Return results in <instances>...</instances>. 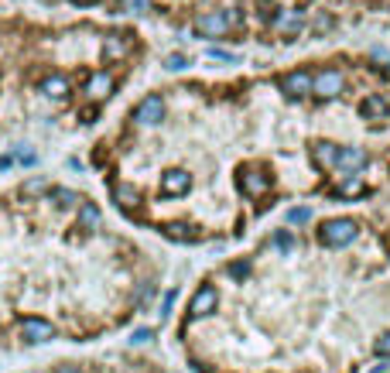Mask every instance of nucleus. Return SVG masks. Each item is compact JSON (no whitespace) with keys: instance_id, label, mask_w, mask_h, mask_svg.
Listing matches in <instances>:
<instances>
[{"instance_id":"nucleus-5","label":"nucleus","mask_w":390,"mask_h":373,"mask_svg":"<svg viewBox=\"0 0 390 373\" xmlns=\"http://www.w3.org/2000/svg\"><path fill=\"white\" fill-rule=\"evenodd\" d=\"M134 120L141 123V127H154V123H161L165 120V99L158 93L144 96L141 103H137V110H134Z\"/></svg>"},{"instance_id":"nucleus-11","label":"nucleus","mask_w":390,"mask_h":373,"mask_svg":"<svg viewBox=\"0 0 390 373\" xmlns=\"http://www.w3.org/2000/svg\"><path fill=\"white\" fill-rule=\"evenodd\" d=\"M360 113H363L367 120H387L390 103L384 99V96H367V99L360 103Z\"/></svg>"},{"instance_id":"nucleus-28","label":"nucleus","mask_w":390,"mask_h":373,"mask_svg":"<svg viewBox=\"0 0 390 373\" xmlns=\"http://www.w3.org/2000/svg\"><path fill=\"white\" fill-rule=\"evenodd\" d=\"M172 301H175V291H168V294H165V305H161V315H168V308H172Z\"/></svg>"},{"instance_id":"nucleus-12","label":"nucleus","mask_w":390,"mask_h":373,"mask_svg":"<svg viewBox=\"0 0 390 373\" xmlns=\"http://www.w3.org/2000/svg\"><path fill=\"white\" fill-rule=\"evenodd\" d=\"M113 86H116V83H113L110 72H93L90 83H86V93L93 96V99H106V96L113 93Z\"/></svg>"},{"instance_id":"nucleus-7","label":"nucleus","mask_w":390,"mask_h":373,"mask_svg":"<svg viewBox=\"0 0 390 373\" xmlns=\"http://www.w3.org/2000/svg\"><path fill=\"white\" fill-rule=\"evenodd\" d=\"M216 305H219V291H216L212 284H202V288L195 291L192 305H189V315H192V319H202V315L216 312Z\"/></svg>"},{"instance_id":"nucleus-32","label":"nucleus","mask_w":390,"mask_h":373,"mask_svg":"<svg viewBox=\"0 0 390 373\" xmlns=\"http://www.w3.org/2000/svg\"><path fill=\"white\" fill-rule=\"evenodd\" d=\"M72 3H79V7H90V3H96V0H72Z\"/></svg>"},{"instance_id":"nucleus-10","label":"nucleus","mask_w":390,"mask_h":373,"mask_svg":"<svg viewBox=\"0 0 390 373\" xmlns=\"http://www.w3.org/2000/svg\"><path fill=\"white\" fill-rule=\"evenodd\" d=\"M113 202H116L123 212H137V209H141V192L134 185H116L113 188Z\"/></svg>"},{"instance_id":"nucleus-15","label":"nucleus","mask_w":390,"mask_h":373,"mask_svg":"<svg viewBox=\"0 0 390 373\" xmlns=\"http://www.w3.org/2000/svg\"><path fill=\"white\" fill-rule=\"evenodd\" d=\"M165 236L168 240H178V243H195L198 240V230L189 226V223H168L165 226Z\"/></svg>"},{"instance_id":"nucleus-2","label":"nucleus","mask_w":390,"mask_h":373,"mask_svg":"<svg viewBox=\"0 0 390 373\" xmlns=\"http://www.w3.org/2000/svg\"><path fill=\"white\" fill-rule=\"evenodd\" d=\"M318 236H322L325 247H346V243H353V240L360 236V226H356L353 219H329V223L318 230Z\"/></svg>"},{"instance_id":"nucleus-6","label":"nucleus","mask_w":390,"mask_h":373,"mask_svg":"<svg viewBox=\"0 0 390 373\" xmlns=\"http://www.w3.org/2000/svg\"><path fill=\"white\" fill-rule=\"evenodd\" d=\"M311 72L308 69H294V72H288V76H281V93L291 96V99H301V96L311 93Z\"/></svg>"},{"instance_id":"nucleus-1","label":"nucleus","mask_w":390,"mask_h":373,"mask_svg":"<svg viewBox=\"0 0 390 373\" xmlns=\"http://www.w3.org/2000/svg\"><path fill=\"white\" fill-rule=\"evenodd\" d=\"M236 24H240V14L236 10H209V14H198L195 17V31L202 38H223Z\"/></svg>"},{"instance_id":"nucleus-4","label":"nucleus","mask_w":390,"mask_h":373,"mask_svg":"<svg viewBox=\"0 0 390 373\" xmlns=\"http://www.w3.org/2000/svg\"><path fill=\"white\" fill-rule=\"evenodd\" d=\"M21 336H24V343L41 346V343H52V339H55V325L45 322V319H38V315H28V319L21 322Z\"/></svg>"},{"instance_id":"nucleus-26","label":"nucleus","mask_w":390,"mask_h":373,"mask_svg":"<svg viewBox=\"0 0 390 373\" xmlns=\"http://www.w3.org/2000/svg\"><path fill=\"white\" fill-rule=\"evenodd\" d=\"M308 216H311V209H291L288 212V223H305Z\"/></svg>"},{"instance_id":"nucleus-13","label":"nucleus","mask_w":390,"mask_h":373,"mask_svg":"<svg viewBox=\"0 0 390 373\" xmlns=\"http://www.w3.org/2000/svg\"><path fill=\"white\" fill-rule=\"evenodd\" d=\"M311 158H315V165H318V168H336L339 148H336V144H329V141H318V144H311Z\"/></svg>"},{"instance_id":"nucleus-8","label":"nucleus","mask_w":390,"mask_h":373,"mask_svg":"<svg viewBox=\"0 0 390 373\" xmlns=\"http://www.w3.org/2000/svg\"><path fill=\"white\" fill-rule=\"evenodd\" d=\"M189 188H192V175L182 172V168H172V172L161 175V192L165 195H185Z\"/></svg>"},{"instance_id":"nucleus-30","label":"nucleus","mask_w":390,"mask_h":373,"mask_svg":"<svg viewBox=\"0 0 390 373\" xmlns=\"http://www.w3.org/2000/svg\"><path fill=\"white\" fill-rule=\"evenodd\" d=\"M229 274H233V278H243V274H247V264H236V268H233Z\"/></svg>"},{"instance_id":"nucleus-29","label":"nucleus","mask_w":390,"mask_h":373,"mask_svg":"<svg viewBox=\"0 0 390 373\" xmlns=\"http://www.w3.org/2000/svg\"><path fill=\"white\" fill-rule=\"evenodd\" d=\"M41 188H45V182H28V185H24V192L31 195V192H41Z\"/></svg>"},{"instance_id":"nucleus-19","label":"nucleus","mask_w":390,"mask_h":373,"mask_svg":"<svg viewBox=\"0 0 390 373\" xmlns=\"http://www.w3.org/2000/svg\"><path fill=\"white\" fill-rule=\"evenodd\" d=\"M127 45H130V41H127V34H113V38L106 41V55H110V59H116V55H123V52H127Z\"/></svg>"},{"instance_id":"nucleus-22","label":"nucleus","mask_w":390,"mask_h":373,"mask_svg":"<svg viewBox=\"0 0 390 373\" xmlns=\"http://www.w3.org/2000/svg\"><path fill=\"white\" fill-rule=\"evenodd\" d=\"M52 199H59V205H72V202H79L76 192H69V188H52Z\"/></svg>"},{"instance_id":"nucleus-9","label":"nucleus","mask_w":390,"mask_h":373,"mask_svg":"<svg viewBox=\"0 0 390 373\" xmlns=\"http://www.w3.org/2000/svg\"><path fill=\"white\" fill-rule=\"evenodd\" d=\"M363 165H367V154L360 148H339V158H336L339 172H360Z\"/></svg>"},{"instance_id":"nucleus-27","label":"nucleus","mask_w":390,"mask_h":373,"mask_svg":"<svg viewBox=\"0 0 390 373\" xmlns=\"http://www.w3.org/2000/svg\"><path fill=\"white\" fill-rule=\"evenodd\" d=\"M274 243H278L281 250H291V233H278V236H274Z\"/></svg>"},{"instance_id":"nucleus-23","label":"nucleus","mask_w":390,"mask_h":373,"mask_svg":"<svg viewBox=\"0 0 390 373\" xmlns=\"http://www.w3.org/2000/svg\"><path fill=\"white\" fill-rule=\"evenodd\" d=\"M165 65H168L172 72H182V69L189 65V59H185V55H168V59H165Z\"/></svg>"},{"instance_id":"nucleus-14","label":"nucleus","mask_w":390,"mask_h":373,"mask_svg":"<svg viewBox=\"0 0 390 373\" xmlns=\"http://www.w3.org/2000/svg\"><path fill=\"white\" fill-rule=\"evenodd\" d=\"M240 188H243L247 195H264V192L271 188V179L260 175V172H243V175H240Z\"/></svg>"},{"instance_id":"nucleus-31","label":"nucleus","mask_w":390,"mask_h":373,"mask_svg":"<svg viewBox=\"0 0 390 373\" xmlns=\"http://www.w3.org/2000/svg\"><path fill=\"white\" fill-rule=\"evenodd\" d=\"M55 373H83V370H79V367H59Z\"/></svg>"},{"instance_id":"nucleus-18","label":"nucleus","mask_w":390,"mask_h":373,"mask_svg":"<svg viewBox=\"0 0 390 373\" xmlns=\"http://www.w3.org/2000/svg\"><path fill=\"white\" fill-rule=\"evenodd\" d=\"M367 192V182L360 179V175H349L346 182H339V195L342 199H356V195H363Z\"/></svg>"},{"instance_id":"nucleus-25","label":"nucleus","mask_w":390,"mask_h":373,"mask_svg":"<svg viewBox=\"0 0 390 373\" xmlns=\"http://www.w3.org/2000/svg\"><path fill=\"white\" fill-rule=\"evenodd\" d=\"M373 350H377V356H390V332L387 336H380V339L373 343Z\"/></svg>"},{"instance_id":"nucleus-20","label":"nucleus","mask_w":390,"mask_h":373,"mask_svg":"<svg viewBox=\"0 0 390 373\" xmlns=\"http://www.w3.org/2000/svg\"><path fill=\"white\" fill-rule=\"evenodd\" d=\"M79 223H83L86 230H93V226L99 223V209L93 205V202H86V205H83V212H79Z\"/></svg>"},{"instance_id":"nucleus-21","label":"nucleus","mask_w":390,"mask_h":373,"mask_svg":"<svg viewBox=\"0 0 390 373\" xmlns=\"http://www.w3.org/2000/svg\"><path fill=\"white\" fill-rule=\"evenodd\" d=\"M120 7H123L127 14H144V10L151 7V0H120Z\"/></svg>"},{"instance_id":"nucleus-16","label":"nucleus","mask_w":390,"mask_h":373,"mask_svg":"<svg viewBox=\"0 0 390 373\" xmlns=\"http://www.w3.org/2000/svg\"><path fill=\"white\" fill-rule=\"evenodd\" d=\"M301 21H305V17H301V10H285V14H278V17H274V28H278L281 34H294V31L301 28Z\"/></svg>"},{"instance_id":"nucleus-17","label":"nucleus","mask_w":390,"mask_h":373,"mask_svg":"<svg viewBox=\"0 0 390 373\" xmlns=\"http://www.w3.org/2000/svg\"><path fill=\"white\" fill-rule=\"evenodd\" d=\"M41 93L52 96V99H65V96H69V79H65V76H48V79L41 83Z\"/></svg>"},{"instance_id":"nucleus-24","label":"nucleus","mask_w":390,"mask_h":373,"mask_svg":"<svg viewBox=\"0 0 390 373\" xmlns=\"http://www.w3.org/2000/svg\"><path fill=\"white\" fill-rule=\"evenodd\" d=\"M154 339V329H137L134 336H130V343H137V346H144V343H151Z\"/></svg>"},{"instance_id":"nucleus-3","label":"nucleus","mask_w":390,"mask_h":373,"mask_svg":"<svg viewBox=\"0 0 390 373\" xmlns=\"http://www.w3.org/2000/svg\"><path fill=\"white\" fill-rule=\"evenodd\" d=\"M342 86H346V79H342L339 69H322L311 79V93L318 96V99H336V96L342 93Z\"/></svg>"}]
</instances>
